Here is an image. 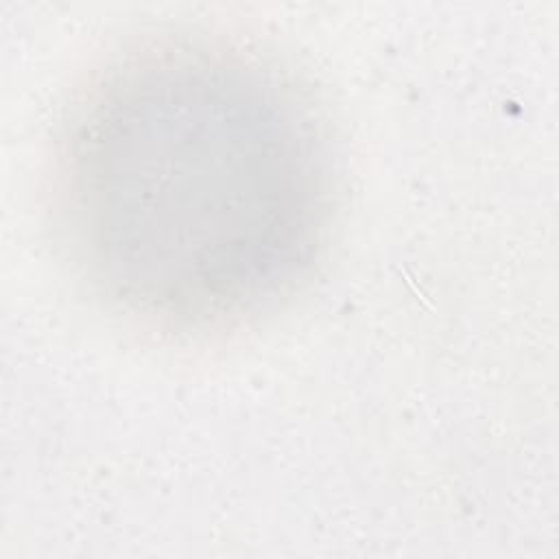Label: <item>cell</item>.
<instances>
[{"mask_svg":"<svg viewBox=\"0 0 559 559\" xmlns=\"http://www.w3.org/2000/svg\"><path fill=\"white\" fill-rule=\"evenodd\" d=\"M55 205L105 306L159 332H214L310 275L332 225V159L275 63L177 33L109 61L72 105Z\"/></svg>","mask_w":559,"mask_h":559,"instance_id":"6da1fadb","label":"cell"}]
</instances>
